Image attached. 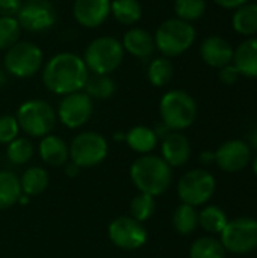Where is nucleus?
I'll use <instances>...</instances> for the list:
<instances>
[{"instance_id":"obj_1","label":"nucleus","mask_w":257,"mask_h":258,"mask_svg":"<svg viewBox=\"0 0 257 258\" xmlns=\"http://www.w3.org/2000/svg\"><path fill=\"white\" fill-rule=\"evenodd\" d=\"M89 71L79 54L62 51L52 56L42 68L44 86L56 95L83 91Z\"/></svg>"},{"instance_id":"obj_2","label":"nucleus","mask_w":257,"mask_h":258,"mask_svg":"<svg viewBox=\"0 0 257 258\" xmlns=\"http://www.w3.org/2000/svg\"><path fill=\"white\" fill-rule=\"evenodd\" d=\"M130 178L141 194L156 198L168 190L173 180V172L171 166L162 157L145 154L132 163Z\"/></svg>"},{"instance_id":"obj_3","label":"nucleus","mask_w":257,"mask_h":258,"mask_svg":"<svg viewBox=\"0 0 257 258\" xmlns=\"http://www.w3.org/2000/svg\"><path fill=\"white\" fill-rule=\"evenodd\" d=\"M162 124L171 132L189 128L197 118V103L185 91L173 89L164 94L159 103Z\"/></svg>"},{"instance_id":"obj_4","label":"nucleus","mask_w":257,"mask_h":258,"mask_svg":"<svg viewBox=\"0 0 257 258\" xmlns=\"http://www.w3.org/2000/svg\"><path fill=\"white\" fill-rule=\"evenodd\" d=\"M124 53L123 44L117 38L98 36L88 44L83 62L91 74L109 76L123 63Z\"/></svg>"},{"instance_id":"obj_5","label":"nucleus","mask_w":257,"mask_h":258,"mask_svg":"<svg viewBox=\"0 0 257 258\" xmlns=\"http://www.w3.org/2000/svg\"><path fill=\"white\" fill-rule=\"evenodd\" d=\"M155 45L165 57H174L186 50L195 41V29L191 23L180 18H168L156 29Z\"/></svg>"},{"instance_id":"obj_6","label":"nucleus","mask_w":257,"mask_h":258,"mask_svg":"<svg viewBox=\"0 0 257 258\" xmlns=\"http://www.w3.org/2000/svg\"><path fill=\"white\" fill-rule=\"evenodd\" d=\"M17 122L30 138H44L50 135L56 124L55 109L44 100H27L17 110Z\"/></svg>"},{"instance_id":"obj_7","label":"nucleus","mask_w":257,"mask_h":258,"mask_svg":"<svg viewBox=\"0 0 257 258\" xmlns=\"http://www.w3.org/2000/svg\"><path fill=\"white\" fill-rule=\"evenodd\" d=\"M42 62L44 54L36 44L30 41H18L6 50L3 70L17 79H27L41 70Z\"/></svg>"},{"instance_id":"obj_8","label":"nucleus","mask_w":257,"mask_h":258,"mask_svg":"<svg viewBox=\"0 0 257 258\" xmlns=\"http://www.w3.org/2000/svg\"><path fill=\"white\" fill-rule=\"evenodd\" d=\"M220 236L226 251L239 255L250 254L257 249V221L253 218L229 221Z\"/></svg>"},{"instance_id":"obj_9","label":"nucleus","mask_w":257,"mask_h":258,"mask_svg":"<svg viewBox=\"0 0 257 258\" xmlns=\"http://www.w3.org/2000/svg\"><path fill=\"white\" fill-rule=\"evenodd\" d=\"M68 150L77 168H92L108 157V141L97 132H82L73 139Z\"/></svg>"},{"instance_id":"obj_10","label":"nucleus","mask_w":257,"mask_h":258,"mask_svg":"<svg viewBox=\"0 0 257 258\" xmlns=\"http://www.w3.org/2000/svg\"><path fill=\"white\" fill-rule=\"evenodd\" d=\"M215 178L203 169H192L186 172L177 184V195L182 204L198 207L206 204L215 194Z\"/></svg>"},{"instance_id":"obj_11","label":"nucleus","mask_w":257,"mask_h":258,"mask_svg":"<svg viewBox=\"0 0 257 258\" xmlns=\"http://www.w3.org/2000/svg\"><path fill=\"white\" fill-rule=\"evenodd\" d=\"M92 98L86 92L77 91L62 97L56 116L67 128H80L89 121V118L92 116Z\"/></svg>"},{"instance_id":"obj_12","label":"nucleus","mask_w":257,"mask_h":258,"mask_svg":"<svg viewBox=\"0 0 257 258\" xmlns=\"http://www.w3.org/2000/svg\"><path fill=\"white\" fill-rule=\"evenodd\" d=\"M111 242L124 251H135L145 245L147 230L142 222H138L132 216H120L114 219L108 228Z\"/></svg>"},{"instance_id":"obj_13","label":"nucleus","mask_w":257,"mask_h":258,"mask_svg":"<svg viewBox=\"0 0 257 258\" xmlns=\"http://www.w3.org/2000/svg\"><path fill=\"white\" fill-rule=\"evenodd\" d=\"M23 30L45 32L56 23V11L50 0H24L15 17Z\"/></svg>"},{"instance_id":"obj_14","label":"nucleus","mask_w":257,"mask_h":258,"mask_svg":"<svg viewBox=\"0 0 257 258\" xmlns=\"http://www.w3.org/2000/svg\"><path fill=\"white\" fill-rule=\"evenodd\" d=\"M215 162L218 168L224 172L233 174L239 172L248 166L251 160V148L244 141H227L215 153Z\"/></svg>"},{"instance_id":"obj_15","label":"nucleus","mask_w":257,"mask_h":258,"mask_svg":"<svg viewBox=\"0 0 257 258\" xmlns=\"http://www.w3.org/2000/svg\"><path fill=\"white\" fill-rule=\"evenodd\" d=\"M74 20L88 29L101 26L111 15V0H74Z\"/></svg>"},{"instance_id":"obj_16","label":"nucleus","mask_w":257,"mask_h":258,"mask_svg":"<svg viewBox=\"0 0 257 258\" xmlns=\"http://www.w3.org/2000/svg\"><path fill=\"white\" fill-rule=\"evenodd\" d=\"M233 53H235V50H233L232 44L227 39L217 36V35L208 36L200 47V54H201V59L204 60V63L212 68H218V70L232 63Z\"/></svg>"},{"instance_id":"obj_17","label":"nucleus","mask_w":257,"mask_h":258,"mask_svg":"<svg viewBox=\"0 0 257 258\" xmlns=\"http://www.w3.org/2000/svg\"><path fill=\"white\" fill-rule=\"evenodd\" d=\"M162 159L171 166L179 168L189 162L191 159V144L185 135L180 132H170L162 139Z\"/></svg>"},{"instance_id":"obj_18","label":"nucleus","mask_w":257,"mask_h":258,"mask_svg":"<svg viewBox=\"0 0 257 258\" xmlns=\"http://www.w3.org/2000/svg\"><path fill=\"white\" fill-rule=\"evenodd\" d=\"M123 48L124 51H127L129 54L139 57V59H145L150 57L153 54V51L156 50L155 45V36L142 29V27H132L129 29L124 35H123Z\"/></svg>"},{"instance_id":"obj_19","label":"nucleus","mask_w":257,"mask_h":258,"mask_svg":"<svg viewBox=\"0 0 257 258\" xmlns=\"http://www.w3.org/2000/svg\"><path fill=\"white\" fill-rule=\"evenodd\" d=\"M38 151H39L41 160L55 168L65 166L70 159L68 145L59 136H55V135H47L41 138Z\"/></svg>"},{"instance_id":"obj_20","label":"nucleus","mask_w":257,"mask_h":258,"mask_svg":"<svg viewBox=\"0 0 257 258\" xmlns=\"http://www.w3.org/2000/svg\"><path fill=\"white\" fill-rule=\"evenodd\" d=\"M232 63L241 76L257 79V38H248L238 45Z\"/></svg>"},{"instance_id":"obj_21","label":"nucleus","mask_w":257,"mask_h":258,"mask_svg":"<svg viewBox=\"0 0 257 258\" xmlns=\"http://www.w3.org/2000/svg\"><path fill=\"white\" fill-rule=\"evenodd\" d=\"M124 139L133 151L144 154V156L150 154L156 148L158 141H159L155 130L150 127H145V125H136V127L130 128L127 132V135L124 136Z\"/></svg>"},{"instance_id":"obj_22","label":"nucleus","mask_w":257,"mask_h":258,"mask_svg":"<svg viewBox=\"0 0 257 258\" xmlns=\"http://www.w3.org/2000/svg\"><path fill=\"white\" fill-rule=\"evenodd\" d=\"M232 26L235 32L244 36H251L257 33V3H245L239 6L233 17Z\"/></svg>"},{"instance_id":"obj_23","label":"nucleus","mask_w":257,"mask_h":258,"mask_svg":"<svg viewBox=\"0 0 257 258\" xmlns=\"http://www.w3.org/2000/svg\"><path fill=\"white\" fill-rule=\"evenodd\" d=\"M48 174L41 166H32L26 169L20 178L21 192L27 197H38L41 195L48 186Z\"/></svg>"},{"instance_id":"obj_24","label":"nucleus","mask_w":257,"mask_h":258,"mask_svg":"<svg viewBox=\"0 0 257 258\" xmlns=\"http://www.w3.org/2000/svg\"><path fill=\"white\" fill-rule=\"evenodd\" d=\"M21 195L20 178L9 171H0V210H6L17 204Z\"/></svg>"},{"instance_id":"obj_25","label":"nucleus","mask_w":257,"mask_h":258,"mask_svg":"<svg viewBox=\"0 0 257 258\" xmlns=\"http://www.w3.org/2000/svg\"><path fill=\"white\" fill-rule=\"evenodd\" d=\"M111 14L120 23L132 26L142 17V6L138 0H111Z\"/></svg>"},{"instance_id":"obj_26","label":"nucleus","mask_w":257,"mask_h":258,"mask_svg":"<svg viewBox=\"0 0 257 258\" xmlns=\"http://www.w3.org/2000/svg\"><path fill=\"white\" fill-rule=\"evenodd\" d=\"M83 92H86L92 100H106L114 95L115 82L111 79V76L89 73L86 83L83 86Z\"/></svg>"},{"instance_id":"obj_27","label":"nucleus","mask_w":257,"mask_h":258,"mask_svg":"<svg viewBox=\"0 0 257 258\" xmlns=\"http://www.w3.org/2000/svg\"><path fill=\"white\" fill-rule=\"evenodd\" d=\"M173 225L182 236L192 234L198 227V212L192 206L180 204L173 213Z\"/></svg>"},{"instance_id":"obj_28","label":"nucleus","mask_w":257,"mask_h":258,"mask_svg":"<svg viewBox=\"0 0 257 258\" xmlns=\"http://www.w3.org/2000/svg\"><path fill=\"white\" fill-rule=\"evenodd\" d=\"M173 74H174V67L171 63V60L165 56L156 57L148 63L147 79L156 88H162V86L168 85L173 79Z\"/></svg>"},{"instance_id":"obj_29","label":"nucleus","mask_w":257,"mask_h":258,"mask_svg":"<svg viewBox=\"0 0 257 258\" xmlns=\"http://www.w3.org/2000/svg\"><path fill=\"white\" fill-rule=\"evenodd\" d=\"M229 218L224 213L223 209L217 207V206H209L204 207L200 213H198V225L211 234H220L224 227L227 225Z\"/></svg>"},{"instance_id":"obj_30","label":"nucleus","mask_w":257,"mask_h":258,"mask_svg":"<svg viewBox=\"0 0 257 258\" xmlns=\"http://www.w3.org/2000/svg\"><path fill=\"white\" fill-rule=\"evenodd\" d=\"M189 258H226V249L214 237H200L191 245Z\"/></svg>"},{"instance_id":"obj_31","label":"nucleus","mask_w":257,"mask_h":258,"mask_svg":"<svg viewBox=\"0 0 257 258\" xmlns=\"http://www.w3.org/2000/svg\"><path fill=\"white\" fill-rule=\"evenodd\" d=\"M33 156V145L26 138H17L8 144L6 157L12 165L21 166L26 165Z\"/></svg>"},{"instance_id":"obj_32","label":"nucleus","mask_w":257,"mask_h":258,"mask_svg":"<svg viewBox=\"0 0 257 258\" xmlns=\"http://www.w3.org/2000/svg\"><path fill=\"white\" fill-rule=\"evenodd\" d=\"M155 212H156V200L151 195L139 192L130 201V216L138 222L144 224L155 215Z\"/></svg>"},{"instance_id":"obj_33","label":"nucleus","mask_w":257,"mask_h":258,"mask_svg":"<svg viewBox=\"0 0 257 258\" xmlns=\"http://www.w3.org/2000/svg\"><path fill=\"white\" fill-rule=\"evenodd\" d=\"M176 18L183 21H195L206 12V0H176L174 2Z\"/></svg>"},{"instance_id":"obj_34","label":"nucleus","mask_w":257,"mask_h":258,"mask_svg":"<svg viewBox=\"0 0 257 258\" xmlns=\"http://www.w3.org/2000/svg\"><path fill=\"white\" fill-rule=\"evenodd\" d=\"M21 26L15 17H0V50H8L20 41Z\"/></svg>"},{"instance_id":"obj_35","label":"nucleus","mask_w":257,"mask_h":258,"mask_svg":"<svg viewBox=\"0 0 257 258\" xmlns=\"http://www.w3.org/2000/svg\"><path fill=\"white\" fill-rule=\"evenodd\" d=\"M20 125L14 115H2L0 116V144H9L18 138Z\"/></svg>"},{"instance_id":"obj_36","label":"nucleus","mask_w":257,"mask_h":258,"mask_svg":"<svg viewBox=\"0 0 257 258\" xmlns=\"http://www.w3.org/2000/svg\"><path fill=\"white\" fill-rule=\"evenodd\" d=\"M220 80L224 83V85H235L238 82V79L241 77L238 68L233 65V63H229L223 68H220V74H218Z\"/></svg>"},{"instance_id":"obj_37","label":"nucleus","mask_w":257,"mask_h":258,"mask_svg":"<svg viewBox=\"0 0 257 258\" xmlns=\"http://www.w3.org/2000/svg\"><path fill=\"white\" fill-rule=\"evenodd\" d=\"M23 0H0V17H17Z\"/></svg>"},{"instance_id":"obj_38","label":"nucleus","mask_w":257,"mask_h":258,"mask_svg":"<svg viewBox=\"0 0 257 258\" xmlns=\"http://www.w3.org/2000/svg\"><path fill=\"white\" fill-rule=\"evenodd\" d=\"M214 2L224 9H238L239 6L245 5L248 0H214Z\"/></svg>"},{"instance_id":"obj_39","label":"nucleus","mask_w":257,"mask_h":258,"mask_svg":"<svg viewBox=\"0 0 257 258\" xmlns=\"http://www.w3.org/2000/svg\"><path fill=\"white\" fill-rule=\"evenodd\" d=\"M247 144H248L250 148H253V150H256L257 151V127L248 135V142H247Z\"/></svg>"},{"instance_id":"obj_40","label":"nucleus","mask_w":257,"mask_h":258,"mask_svg":"<svg viewBox=\"0 0 257 258\" xmlns=\"http://www.w3.org/2000/svg\"><path fill=\"white\" fill-rule=\"evenodd\" d=\"M79 169H80V168H77V166L71 162V165H70V166H67V174H68L70 177H73V175L76 177V175H77V172H79Z\"/></svg>"},{"instance_id":"obj_41","label":"nucleus","mask_w":257,"mask_h":258,"mask_svg":"<svg viewBox=\"0 0 257 258\" xmlns=\"http://www.w3.org/2000/svg\"><path fill=\"white\" fill-rule=\"evenodd\" d=\"M201 160H203V163H211V162L215 160V156H214V153H203Z\"/></svg>"},{"instance_id":"obj_42","label":"nucleus","mask_w":257,"mask_h":258,"mask_svg":"<svg viewBox=\"0 0 257 258\" xmlns=\"http://www.w3.org/2000/svg\"><path fill=\"white\" fill-rule=\"evenodd\" d=\"M6 83V71L5 70H0V88Z\"/></svg>"},{"instance_id":"obj_43","label":"nucleus","mask_w":257,"mask_h":258,"mask_svg":"<svg viewBox=\"0 0 257 258\" xmlns=\"http://www.w3.org/2000/svg\"><path fill=\"white\" fill-rule=\"evenodd\" d=\"M253 172H254V175L257 177V157L254 159V162H253Z\"/></svg>"}]
</instances>
